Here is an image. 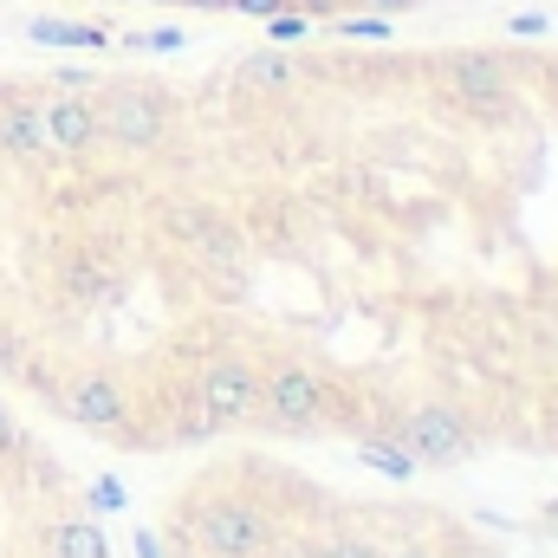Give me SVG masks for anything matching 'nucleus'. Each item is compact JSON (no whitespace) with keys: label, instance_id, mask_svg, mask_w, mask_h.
Returning a JSON list of instances; mask_svg holds the SVG:
<instances>
[{"label":"nucleus","instance_id":"f257e3e1","mask_svg":"<svg viewBox=\"0 0 558 558\" xmlns=\"http://www.w3.org/2000/svg\"><path fill=\"white\" fill-rule=\"evenodd\" d=\"M92 111H98V137L124 156H156L169 143V124H175L169 92H156L149 78H98Z\"/></svg>","mask_w":558,"mask_h":558},{"label":"nucleus","instance_id":"f03ea898","mask_svg":"<svg viewBox=\"0 0 558 558\" xmlns=\"http://www.w3.org/2000/svg\"><path fill=\"white\" fill-rule=\"evenodd\" d=\"M182 533L202 558H267L279 539L274 513L254 507L247 494H208L182 513Z\"/></svg>","mask_w":558,"mask_h":558},{"label":"nucleus","instance_id":"7ed1b4c3","mask_svg":"<svg viewBox=\"0 0 558 558\" xmlns=\"http://www.w3.org/2000/svg\"><path fill=\"white\" fill-rule=\"evenodd\" d=\"M331 416V377L305 357H279L274 371H260V403H254V422L260 428H279V435H305Z\"/></svg>","mask_w":558,"mask_h":558},{"label":"nucleus","instance_id":"20e7f679","mask_svg":"<svg viewBox=\"0 0 558 558\" xmlns=\"http://www.w3.org/2000/svg\"><path fill=\"white\" fill-rule=\"evenodd\" d=\"M441 85H448V98H454L468 118H481V124H507V118H513V78H507V59H494L487 46H461V52H448V59H441Z\"/></svg>","mask_w":558,"mask_h":558},{"label":"nucleus","instance_id":"39448f33","mask_svg":"<svg viewBox=\"0 0 558 558\" xmlns=\"http://www.w3.org/2000/svg\"><path fill=\"white\" fill-rule=\"evenodd\" d=\"M92 85H98V78L65 72V78H52V92H39L46 143H52V156H65V162H85L92 149H105V137H98V111H92Z\"/></svg>","mask_w":558,"mask_h":558},{"label":"nucleus","instance_id":"423d86ee","mask_svg":"<svg viewBox=\"0 0 558 558\" xmlns=\"http://www.w3.org/2000/svg\"><path fill=\"white\" fill-rule=\"evenodd\" d=\"M390 441H397L416 468H454V461L474 454V428H468V416H461L454 403H416V410H403Z\"/></svg>","mask_w":558,"mask_h":558},{"label":"nucleus","instance_id":"0eeeda50","mask_svg":"<svg viewBox=\"0 0 558 558\" xmlns=\"http://www.w3.org/2000/svg\"><path fill=\"white\" fill-rule=\"evenodd\" d=\"M52 410L72 422V428L118 435V428L131 422V390H124V377H111V371H72L65 384H52Z\"/></svg>","mask_w":558,"mask_h":558},{"label":"nucleus","instance_id":"6e6552de","mask_svg":"<svg viewBox=\"0 0 558 558\" xmlns=\"http://www.w3.org/2000/svg\"><path fill=\"white\" fill-rule=\"evenodd\" d=\"M195 403L215 416V428H241L254 422V403H260V371L247 357H215L195 377Z\"/></svg>","mask_w":558,"mask_h":558},{"label":"nucleus","instance_id":"1a4fd4ad","mask_svg":"<svg viewBox=\"0 0 558 558\" xmlns=\"http://www.w3.org/2000/svg\"><path fill=\"white\" fill-rule=\"evenodd\" d=\"M169 228H175V241H189L208 267H234V274H241V260H247V234H241L221 208L182 202V208H169Z\"/></svg>","mask_w":558,"mask_h":558},{"label":"nucleus","instance_id":"9d476101","mask_svg":"<svg viewBox=\"0 0 558 558\" xmlns=\"http://www.w3.org/2000/svg\"><path fill=\"white\" fill-rule=\"evenodd\" d=\"M0 156L7 162H52V143L39 124V92H0Z\"/></svg>","mask_w":558,"mask_h":558},{"label":"nucleus","instance_id":"9b49d317","mask_svg":"<svg viewBox=\"0 0 558 558\" xmlns=\"http://www.w3.org/2000/svg\"><path fill=\"white\" fill-rule=\"evenodd\" d=\"M234 78H241V85H254V92H286L299 72H292V59L274 46V52H247V59L234 65Z\"/></svg>","mask_w":558,"mask_h":558},{"label":"nucleus","instance_id":"f8f14e48","mask_svg":"<svg viewBox=\"0 0 558 558\" xmlns=\"http://www.w3.org/2000/svg\"><path fill=\"white\" fill-rule=\"evenodd\" d=\"M46 553L52 558H105V539L85 520H52L46 526Z\"/></svg>","mask_w":558,"mask_h":558},{"label":"nucleus","instance_id":"ddd939ff","mask_svg":"<svg viewBox=\"0 0 558 558\" xmlns=\"http://www.w3.org/2000/svg\"><path fill=\"white\" fill-rule=\"evenodd\" d=\"M26 39H39V46H105L111 33L85 26V20H26Z\"/></svg>","mask_w":558,"mask_h":558},{"label":"nucleus","instance_id":"4468645a","mask_svg":"<svg viewBox=\"0 0 558 558\" xmlns=\"http://www.w3.org/2000/svg\"><path fill=\"white\" fill-rule=\"evenodd\" d=\"M305 558H384V546L364 533H318V539H305Z\"/></svg>","mask_w":558,"mask_h":558},{"label":"nucleus","instance_id":"2eb2a0df","mask_svg":"<svg viewBox=\"0 0 558 558\" xmlns=\"http://www.w3.org/2000/svg\"><path fill=\"white\" fill-rule=\"evenodd\" d=\"M357 454H364L371 468H384V474H397V481H403V474H416V461H410V454H403L397 441H364Z\"/></svg>","mask_w":558,"mask_h":558},{"label":"nucleus","instance_id":"dca6fc26","mask_svg":"<svg viewBox=\"0 0 558 558\" xmlns=\"http://www.w3.org/2000/svg\"><path fill=\"white\" fill-rule=\"evenodd\" d=\"M267 33H274V46H292V39H305V33H312V13L274 7V13H267Z\"/></svg>","mask_w":558,"mask_h":558},{"label":"nucleus","instance_id":"f3484780","mask_svg":"<svg viewBox=\"0 0 558 558\" xmlns=\"http://www.w3.org/2000/svg\"><path fill=\"white\" fill-rule=\"evenodd\" d=\"M26 454V435H20V422L7 416V403H0V461H20Z\"/></svg>","mask_w":558,"mask_h":558},{"label":"nucleus","instance_id":"a211bd4d","mask_svg":"<svg viewBox=\"0 0 558 558\" xmlns=\"http://www.w3.org/2000/svg\"><path fill=\"white\" fill-rule=\"evenodd\" d=\"M351 39H390V20H344Z\"/></svg>","mask_w":558,"mask_h":558},{"label":"nucleus","instance_id":"6ab92c4d","mask_svg":"<svg viewBox=\"0 0 558 558\" xmlns=\"http://www.w3.org/2000/svg\"><path fill=\"white\" fill-rule=\"evenodd\" d=\"M507 26H513L520 39H539V33H553V26H546V13H513Z\"/></svg>","mask_w":558,"mask_h":558},{"label":"nucleus","instance_id":"aec40b11","mask_svg":"<svg viewBox=\"0 0 558 558\" xmlns=\"http://www.w3.org/2000/svg\"><path fill=\"white\" fill-rule=\"evenodd\" d=\"M274 7H286V0H228V13H260V20H267Z\"/></svg>","mask_w":558,"mask_h":558},{"label":"nucleus","instance_id":"412c9836","mask_svg":"<svg viewBox=\"0 0 558 558\" xmlns=\"http://www.w3.org/2000/svg\"><path fill=\"white\" fill-rule=\"evenodd\" d=\"M384 558H441V553H435V546H422V539H416V546H397V553H384Z\"/></svg>","mask_w":558,"mask_h":558},{"label":"nucleus","instance_id":"4be33fe9","mask_svg":"<svg viewBox=\"0 0 558 558\" xmlns=\"http://www.w3.org/2000/svg\"><path fill=\"white\" fill-rule=\"evenodd\" d=\"M546 448H553V454H558V410H553V416H546Z\"/></svg>","mask_w":558,"mask_h":558},{"label":"nucleus","instance_id":"5701e85b","mask_svg":"<svg viewBox=\"0 0 558 558\" xmlns=\"http://www.w3.org/2000/svg\"><path fill=\"white\" fill-rule=\"evenodd\" d=\"M546 85H553V92H558V52H553V59H546Z\"/></svg>","mask_w":558,"mask_h":558}]
</instances>
